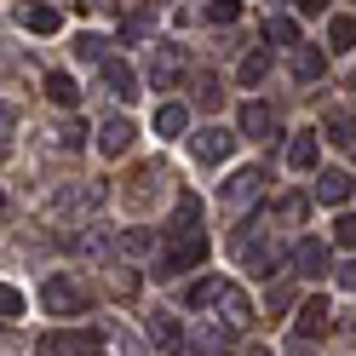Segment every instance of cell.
Listing matches in <instances>:
<instances>
[{
    "label": "cell",
    "instance_id": "17",
    "mask_svg": "<svg viewBox=\"0 0 356 356\" xmlns=\"http://www.w3.org/2000/svg\"><path fill=\"white\" fill-rule=\"evenodd\" d=\"M17 24H24L29 35H58L63 17H58V6H24V12H17Z\"/></svg>",
    "mask_w": 356,
    "mask_h": 356
},
{
    "label": "cell",
    "instance_id": "10",
    "mask_svg": "<svg viewBox=\"0 0 356 356\" xmlns=\"http://www.w3.org/2000/svg\"><path fill=\"white\" fill-rule=\"evenodd\" d=\"M178 75H184V52H178V47H161V52H155V63H149V81L161 86V92H172Z\"/></svg>",
    "mask_w": 356,
    "mask_h": 356
},
{
    "label": "cell",
    "instance_id": "25",
    "mask_svg": "<svg viewBox=\"0 0 356 356\" xmlns=\"http://www.w3.org/2000/svg\"><path fill=\"white\" fill-rule=\"evenodd\" d=\"M104 47H109L104 35H81V40H75V58H81V63H104V58H109Z\"/></svg>",
    "mask_w": 356,
    "mask_h": 356
},
{
    "label": "cell",
    "instance_id": "28",
    "mask_svg": "<svg viewBox=\"0 0 356 356\" xmlns=\"http://www.w3.org/2000/svg\"><path fill=\"white\" fill-rule=\"evenodd\" d=\"M218 98H225V92H218V81H213V75H195V104L207 109V104H218Z\"/></svg>",
    "mask_w": 356,
    "mask_h": 356
},
{
    "label": "cell",
    "instance_id": "23",
    "mask_svg": "<svg viewBox=\"0 0 356 356\" xmlns=\"http://www.w3.org/2000/svg\"><path fill=\"white\" fill-rule=\"evenodd\" d=\"M264 35H270L276 47H299V24H293V17H270V24H264Z\"/></svg>",
    "mask_w": 356,
    "mask_h": 356
},
{
    "label": "cell",
    "instance_id": "4",
    "mask_svg": "<svg viewBox=\"0 0 356 356\" xmlns=\"http://www.w3.org/2000/svg\"><path fill=\"white\" fill-rule=\"evenodd\" d=\"M98 70H104V92L109 98H138V70H132V63H121V58H104L98 63Z\"/></svg>",
    "mask_w": 356,
    "mask_h": 356
},
{
    "label": "cell",
    "instance_id": "21",
    "mask_svg": "<svg viewBox=\"0 0 356 356\" xmlns=\"http://www.w3.org/2000/svg\"><path fill=\"white\" fill-rule=\"evenodd\" d=\"M327 47L333 52H350L356 47V17H333V24H327Z\"/></svg>",
    "mask_w": 356,
    "mask_h": 356
},
{
    "label": "cell",
    "instance_id": "29",
    "mask_svg": "<svg viewBox=\"0 0 356 356\" xmlns=\"http://www.w3.org/2000/svg\"><path fill=\"white\" fill-rule=\"evenodd\" d=\"M149 248H155L149 230H127V236H121V253H149Z\"/></svg>",
    "mask_w": 356,
    "mask_h": 356
},
{
    "label": "cell",
    "instance_id": "30",
    "mask_svg": "<svg viewBox=\"0 0 356 356\" xmlns=\"http://www.w3.org/2000/svg\"><path fill=\"white\" fill-rule=\"evenodd\" d=\"M0 316H24V293L17 287H0Z\"/></svg>",
    "mask_w": 356,
    "mask_h": 356
},
{
    "label": "cell",
    "instance_id": "35",
    "mask_svg": "<svg viewBox=\"0 0 356 356\" xmlns=\"http://www.w3.org/2000/svg\"><path fill=\"white\" fill-rule=\"evenodd\" d=\"M86 6H98V12H109V6H115V0H86Z\"/></svg>",
    "mask_w": 356,
    "mask_h": 356
},
{
    "label": "cell",
    "instance_id": "5",
    "mask_svg": "<svg viewBox=\"0 0 356 356\" xmlns=\"http://www.w3.org/2000/svg\"><path fill=\"white\" fill-rule=\"evenodd\" d=\"M241 132L259 138V144H270V138H282V121H276L270 104H241Z\"/></svg>",
    "mask_w": 356,
    "mask_h": 356
},
{
    "label": "cell",
    "instance_id": "3",
    "mask_svg": "<svg viewBox=\"0 0 356 356\" xmlns=\"http://www.w3.org/2000/svg\"><path fill=\"white\" fill-rule=\"evenodd\" d=\"M40 305H47L52 316H75V310L86 305V293H81L70 276H47V282H40Z\"/></svg>",
    "mask_w": 356,
    "mask_h": 356
},
{
    "label": "cell",
    "instance_id": "33",
    "mask_svg": "<svg viewBox=\"0 0 356 356\" xmlns=\"http://www.w3.org/2000/svg\"><path fill=\"white\" fill-rule=\"evenodd\" d=\"M12 121H17V115H12V104H0V138L12 132Z\"/></svg>",
    "mask_w": 356,
    "mask_h": 356
},
{
    "label": "cell",
    "instance_id": "6",
    "mask_svg": "<svg viewBox=\"0 0 356 356\" xmlns=\"http://www.w3.org/2000/svg\"><path fill=\"white\" fill-rule=\"evenodd\" d=\"M190 149H195V161H225V155L236 149V132L230 127H202L190 138Z\"/></svg>",
    "mask_w": 356,
    "mask_h": 356
},
{
    "label": "cell",
    "instance_id": "31",
    "mask_svg": "<svg viewBox=\"0 0 356 356\" xmlns=\"http://www.w3.org/2000/svg\"><path fill=\"white\" fill-rule=\"evenodd\" d=\"M58 144H63V149H81V144H86V127H63Z\"/></svg>",
    "mask_w": 356,
    "mask_h": 356
},
{
    "label": "cell",
    "instance_id": "16",
    "mask_svg": "<svg viewBox=\"0 0 356 356\" xmlns=\"http://www.w3.org/2000/svg\"><path fill=\"white\" fill-rule=\"evenodd\" d=\"M155 132H161V138H184L190 132V109L184 104H161L155 109Z\"/></svg>",
    "mask_w": 356,
    "mask_h": 356
},
{
    "label": "cell",
    "instance_id": "7",
    "mask_svg": "<svg viewBox=\"0 0 356 356\" xmlns=\"http://www.w3.org/2000/svg\"><path fill=\"white\" fill-rule=\"evenodd\" d=\"M350 172L345 167H316V202H327V207H345L350 202Z\"/></svg>",
    "mask_w": 356,
    "mask_h": 356
},
{
    "label": "cell",
    "instance_id": "19",
    "mask_svg": "<svg viewBox=\"0 0 356 356\" xmlns=\"http://www.w3.org/2000/svg\"><path fill=\"white\" fill-rule=\"evenodd\" d=\"M35 356H81V339H75V333H40Z\"/></svg>",
    "mask_w": 356,
    "mask_h": 356
},
{
    "label": "cell",
    "instance_id": "24",
    "mask_svg": "<svg viewBox=\"0 0 356 356\" xmlns=\"http://www.w3.org/2000/svg\"><path fill=\"white\" fill-rule=\"evenodd\" d=\"M202 17H207V24H236V17H241V0H207Z\"/></svg>",
    "mask_w": 356,
    "mask_h": 356
},
{
    "label": "cell",
    "instance_id": "27",
    "mask_svg": "<svg viewBox=\"0 0 356 356\" xmlns=\"http://www.w3.org/2000/svg\"><path fill=\"white\" fill-rule=\"evenodd\" d=\"M149 35V12H132V17H121V40H144Z\"/></svg>",
    "mask_w": 356,
    "mask_h": 356
},
{
    "label": "cell",
    "instance_id": "14",
    "mask_svg": "<svg viewBox=\"0 0 356 356\" xmlns=\"http://www.w3.org/2000/svg\"><path fill=\"white\" fill-rule=\"evenodd\" d=\"M327 316H333L327 299H322V293H310V299L299 305V322H293V327H299V333H327V327H333Z\"/></svg>",
    "mask_w": 356,
    "mask_h": 356
},
{
    "label": "cell",
    "instance_id": "9",
    "mask_svg": "<svg viewBox=\"0 0 356 356\" xmlns=\"http://www.w3.org/2000/svg\"><path fill=\"white\" fill-rule=\"evenodd\" d=\"M316 155H322L316 132H293V138H287V167L293 172H316Z\"/></svg>",
    "mask_w": 356,
    "mask_h": 356
},
{
    "label": "cell",
    "instance_id": "20",
    "mask_svg": "<svg viewBox=\"0 0 356 356\" xmlns=\"http://www.w3.org/2000/svg\"><path fill=\"white\" fill-rule=\"evenodd\" d=\"M293 75H299V81H322V75H327V52H310V47L293 52Z\"/></svg>",
    "mask_w": 356,
    "mask_h": 356
},
{
    "label": "cell",
    "instance_id": "36",
    "mask_svg": "<svg viewBox=\"0 0 356 356\" xmlns=\"http://www.w3.org/2000/svg\"><path fill=\"white\" fill-rule=\"evenodd\" d=\"M248 356H270V350H248Z\"/></svg>",
    "mask_w": 356,
    "mask_h": 356
},
{
    "label": "cell",
    "instance_id": "37",
    "mask_svg": "<svg viewBox=\"0 0 356 356\" xmlns=\"http://www.w3.org/2000/svg\"><path fill=\"white\" fill-rule=\"evenodd\" d=\"M92 356H98V350H92Z\"/></svg>",
    "mask_w": 356,
    "mask_h": 356
},
{
    "label": "cell",
    "instance_id": "2",
    "mask_svg": "<svg viewBox=\"0 0 356 356\" xmlns=\"http://www.w3.org/2000/svg\"><path fill=\"white\" fill-rule=\"evenodd\" d=\"M202 259H207V236H202V230H178V236L167 241V253H161V276H184V270H195Z\"/></svg>",
    "mask_w": 356,
    "mask_h": 356
},
{
    "label": "cell",
    "instance_id": "26",
    "mask_svg": "<svg viewBox=\"0 0 356 356\" xmlns=\"http://www.w3.org/2000/svg\"><path fill=\"white\" fill-rule=\"evenodd\" d=\"M333 241H339V248H356V213H339V218H333Z\"/></svg>",
    "mask_w": 356,
    "mask_h": 356
},
{
    "label": "cell",
    "instance_id": "1",
    "mask_svg": "<svg viewBox=\"0 0 356 356\" xmlns=\"http://www.w3.org/2000/svg\"><path fill=\"white\" fill-rule=\"evenodd\" d=\"M190 305H195V310H218L230 333L253 327V305H248V293H241L236 282H225V276H202V282L190 287Z\"/></svg>",
    "mask_w": 356,
    "mask_h": 356
},
{
    "label": "cell",
    "instance_id": "12",
    "mask_svg": "<svg viewBox=\"0 0 356 356\" xmlns=\"http://www.w3.org/2000/svg\"><path fill=\"white\" fill-rule=\"evenodd\" d=\"M149 339H155V350H161V356H178V350H184V333H178V322L161 316V310L149 316Z\"/></svg>",
    "mask_w": 356,
    "mask_h": 356
},
{
    "label": "cell",
    "instance_id": "18",
    "mask_svg": "<svg viewBox=\"0 0 356 356\" xmlns=\"http://www.w3.org/2000/svg\"><path fill=\"white\" fill-rule=\"evenodd\" d=\"M47 98H52V104H63V109H75V104H81V86H75V75L52 70V75H47Z\"/></svg>",
    "mask_w": 356,
    "mask_h": 356
},
{
    "label": "cell",
    "instance_id": "13",
    "mask_svg": "<svg viewBox=\"0 0 356 356\" xmlns=\"http://www.w3.org/2000/svg\"><path fill=\"white\" fill-rule=\"evenodd\" d=\"M322 132H327L333 144H350V149H356V109H345V104L327 109V115H322Z\"/></svg>",
    "mask_w": 356,
    "mask_h": 356
},
{
    "label": "cell",
    "instance_id": "34",
    "mask_svg": "<svg viewBox=\"0 0 356 356\" xmlns=\"http://www.w3.org/2000/svg\"><path fill=\"white\" fill-rule=\"evenodd\" d=\"M322 6H327V0H299V12H305V17H316Z\"/></svg>",
    "mask_w": 356,
    "mask_h": 356
},
{
    "label": "cell",
    "instance_id": "32",
    "mask_svg": "<svg viewBox=\"0 0 356 356\" xmlns=\"http://www.w3.org/2000/svg\"><path fill=\"white\" fill-rule=\"evenodd\" d=\"M339 287H350V293H356V259H345V264H339Z\"/></svg>",
    "mask_w": 356,
    "mask_h": 356
},
{
    "label": "cell",
    "instance_id": "8",
    "mask_svg": "<svg viewBox=\"0 0 356 356\" xmlns=\"http://www.w3.org/2000/svg\"><path fill=\"white\" fill-rule=\"evenodd\" d=\"M132 138H138V127H132L127 115H109V121L98 127V149H104V155H127Z\"/></svg>",
    "mask_w": 356,
    "mask_h": 356
},
{
    "label": "cell",
    "instance_id": "15",
    "mask_svg": "<svg viewBox=\"0 0 356 356\" xmlns=\"http://www.w3.org/2000/svg\"><path fill=\"white\" fill-rule=\"evenodd\" d=\"M293 270L299 276H327V248L322 241H299L293 248Z\"/></svg>",
    "mask_w": 356,
    "mask_h": 356
},
{
    "label": "cell",
    "instance_id": "11",
    "mask_svg": "<svg viewBox=\"0 0 356 356\" xmlns=\"http://www.w3.org/2000/svg\"><path fill=\"white\" fill-rule=\"evenodd\" d=\"M259 190H264V172H259V167H241V172H230V184H225V202H230V207H248Z\"/></svg>",
    "mask_w": 356,
    "mask_h": 356
},
{
    "label": "cell",
    "instance_id": "22",
    "mask_svg": "<svg viewBox=\"0 0 356 356\" xmlns=\"http://www.w3.org/2000/svg\"><path fill=\"white\" fill-rule=\"evenodd\" d=\"M264 75H270V52L259 47V52H248V58H241V86H259Z\"/></svg>",
    "mask_w": 356,
    "mask_h": 356
}]
</instances>
